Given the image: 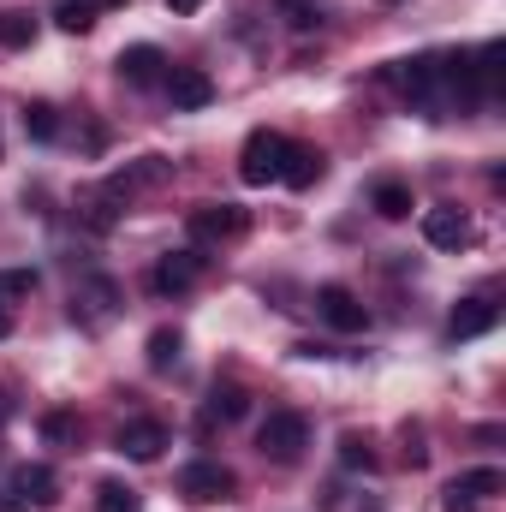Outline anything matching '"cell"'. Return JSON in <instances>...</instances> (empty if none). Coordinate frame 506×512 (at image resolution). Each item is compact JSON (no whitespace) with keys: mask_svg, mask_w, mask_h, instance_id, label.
<instances>
[{"mask_svg":"<svg viewBox=\"0 0 506 512\" xmlns=\"http://www.w3.org/2000/svg\"><path fill=\"white\" fill-rule=\"evenodd\" d=\"M96 512H143V501H137L131 483H102L96 489Z\"/></svg>","mask_w":506,"mask_h":512,"instance_id":"cell-23","label":"cell"},{"mask_svg":"<svg viewBox=\"0 0 506 512\" xmlns=\"http://www.w3.org/2000/svg\"><path fill=\"white\" fill-rule=\"evenodd\" d=\"M340 465L346 471H376V453H370V441L352 429V435H340Z\"/></svg>","mask_w":506,"mask_h":512,"instance_id":"cell-24","label":"cell"},{"mask_svg":"<svg viewBox=\"0 0 506 512\" xmlns=\"http://www.w3.org/2000/svg\"><path fill=\"white\" fill-rule=\"evenodd\" d=\"M370 209H376L381 221H405L417 203H411V185H399V179H381L376 191H370Z\"/></svg>","mask_w":506,"mask_h":512,"instance_id":"cell-17","label":"cell"},{"mask_svg":"<svg viewBox=\"0 0 506 512\" xmlns=\"http://www.w3.org/2000/svg\"><path fill=\"white\" fill-rule=\"evenodd\" d=\"M143 358H149V370H173L179 364V334L173 328H155L149 346H143Z\"/></svg>","mask_w":506,"mask_h":512,"instance_id":"cell-20","label":"cell"},{"mask_svg":"<svg viewBox=\"0 0 506 512\" xmlns=\"http://www.w3.org/2000/svg\"><path fill=\"white\" fill-rule=\"evenodd\" d=\"M18 495H24L30 507H54V501H60V477H54L48 465H24V471H18Z\"/></svg>","mask_w":506,"mask_h":512,"instance_id":"cell-16","label":"cell"},{"mask_svg":"<svg viewBox=\"0 0 506 512\" xmlns=\"http://www.w3.org/2000/svg\"><path fill=\"white\" fill-rule=\"evenodd\" d=\"M12 334V310H6V298H0V340Z\"/></svg>","mask_w":506,"mask_h":512,"instance_id":"cell-28","label":"cell"},{"mask_svg":"<svg viewBox=\"0 0 506 512\" xmlns=\"http://www.w3.org/2000/svg\"><path fill=\"white\" fill-rule=\"evenodd\" d=\"M126 459H161V447H167V429L155 423V417H131L126 429H120V441H114Z\"/></svg>","mask_w":506,"mask_h":512,"instance_id":"cell-14","label":"cell"},{"mask_svg":"<svg viewBox=\"0 0 506 512\" xmlns=\"http://www.w3.org/2000/svg\"><path fill=\"white\" fill-rule=\"evenodd\" d=\"M322 173H328L322 149H310V143H286V167H280V185H292V191H310Z\"/></svg>","mask_w":506,"mask_h":512,"instance_id":"cell-12","label":"cell"},{"mask_svg":"<svg viewBox=\"0 0 506 512\" xmlns=\"http://www.w3.org/2000/svg\"><path fill=\"white\" fill-rule=\"evenodd\" d=\"M197 280H203V251H167L149 274L155 292H191Z\"/></svg>","mask_w":506,"mask_h":512,"instance_id":"cell-7","label":"cell"},{"mask_svg":"<svg viewBox=\"0 0 506 512\" xmlns=\"http://www.w3.org/2000/svg\"><path fill=\"white\" fill-rule=\"evenodd\" d=\"M114 310H120V286H114L108 274L84 280V292L72 298V316H84V328H102V322H108Z\"/></svg>","mask_w":506,"mask_h":512,"instance_id":"cell-9","label":"cell"},{"mask_svg":"<svg viewBox=\"0 0 506 512\" xmlns=\"http://www.w3.org/2000/svg\"><path fill=\"white\" fill-rule=\"evenodd\" d=\"M24 131H30L36 143H54V137H60V114H54V102H30V108H24Z\"/></svg>","mask_w":506,"mask_h":512,"instance_id":"cell-21","label":"cell"},{"mask_svg":"<svg viewBox=\"0 0 506 512\" xmlns=\"http://www.w3.org/2000/svg\"><path fill=\"white\" fill-rule=\"evenodd\" d=\"M501 489H506V477L495 471V465L465 471V477H453V483H447V495H453V501H489V495H501Z\"/></svg>","mask_w":506,"mask_h":512,"instance_id":"cell-15","label":"cell"},{"mask_svg":"<svg viewBox=\"0 0 506 512\" xmlns=\"http://www.w3.org/2000/svg\"><path fill=\"white\" fill-rule=\"evenodd\" d=\"M179 495L197 501V507H203V501H227V495H233V471H227L221 459H197V465L179 471Z\"/></svg>","mask_w":506,"mask_h":512,"instance_id":"cell-6","label":"cell"},{"mask_svg":"<svg viewBox=\"0 0 506 512\" xmlns=\"http://www.w3.org/2000/svg\"><path fill=\"white\" fill-rule=\"evenodd\" d=\"M167 6H173V12H197L203 0H167Z\"/></svg>","mask_w":506,"mask_h":512,"instance_id":"cell-29","label":"cell"},{"mask_svg":"<svg viewBox=\"0 0 506 512\" xmlns=\"http://www.w3.org/2000/svg\"><path fill=\"white\" fill-rule=\"evenodd\" d=\"M36 292V274L30 268H6L0 274V298H30Z\"/></svg>","mask_w":506,"mask_h":512,"instance_id":"cell-26","label":"cell"},{"mask_svg":"<svg viewBox=\"0 0 506 512\" xmlns=\"http://www.w3.org/2000/svg\"><path fill=\"white\" fill-rule=\"evenodd\" d=\"M495 322H501V304H495V298H465V304L447 316V334H453V340H477V334H489Z\"/></svg>","mask_w":506,"mask_h":512,"instance_id":"cell-11","label":"cell"},{"mask_svg":"<svg viewBox=\"0 0 506 512\" xmlns=\"http://www.w3.org/2000/svg\"><path fill=\"white\" fill-rule=\"evenodd\" d=\"M316 316L328 322V328H340V334H364V322H370V310L358 304V292L352 286H316Z\"/></svg>","mask_w":506,"mask_h":512,"instance_id":"cell-5","label":"cell"},{"mask_svg":"<svg viewBox=\"0 0 506 512\" xmlns=\"http://www.w3.org/2000/svg\"><path fill=\"white\" fill-rule=\"evenodd\" d=\"M370 512H376V507H370Z\"/></svg>","mask_w":506,"mask_h":512,"instance_id":"cell-30","label":"cell"},{"mask_svg":"<svg viewBox=\"0 0 506 512\" xmlns=\"http://www.w3.org/2000/svg\"><path fill=\"white\" fill-rule=\"evenodd\" d=\"M185 227H191V245H215V239H239L251 227V215L239 203H203V209H191Z\"/></svg>","mask_w":506,"mask_h":512,"instance_id":"cell-4","label":"cell"},{"mask_svg":"<svg viewBox=\"0 0 506 512\" xmlns=\"http://www.w3.org/2000/svg\"><path fill=\"white\" fill-rule=\"evenodd\" d=\"M423 239H429L435 251H459V245H471V221H465L459 209H429V215H423Z\"/></svg>","mask_w":506,"mask_h":512,"instance_id":"cell-13","label":"cell"},{"mask_svg":"<svg viewBox=\"0 0 506 512\" xmlns=\"http://www.w3.org/2000/svg\"><path fill=\"white\" fill-rule=\"evenodd\" d=\"M30 42H36V18L18 12V6L0 12V48H30Z\"/></svg>","mask_w":506,"mask_h":512,"instance_id":"cell-19","label":"cell"},{"mask_svg":"<svg viewBox=\"0 0 506 512\" xmlns=\"http://www.w3.org/2000/svg\"><path fill=\"white\" fill-rule=\"evenodd\" d=\"M114 66H120V78H126L131 90H149V84H161V78H167V54H161L155 42H137V48H126Z\"/></svg>","mask_w":506,"mask_h":512,"instance_id":"cell-10","label":"cell"},{"mask_svg":"<svg viewBox=\"0 0 506 512\" xmlns=\"http://www.w3.org/2000/svg\"><path fill=\"white\" fill-rule=\"evenodd\" d=\"M167 102L173 108H209L215 102V84H209V72H197V66H167Z\"/></svg>","mask_w":506,"mask_h":512,"instance_id":"cell-8","label":"cell"},{"mask_svg":"<svg viewBox=\"0 0 506 512\" xmlns=\"http://www.w3.org/2000/svg\"><path fill=\"white\" fill-rule=\"evenodd\" d=\"M42 435H48V441H72V435H78V417H66V411H48V417H42Z\"/></svg>","mask_w":506,"mask_h":512,"instance_id":"cell-27","label":"cell"},{"mask_svg":"<svg viewBox=\"0 0 506 512\" xmlns=\"http://www.w3.org/2000/svg\"><path fill=\"white\" fill-rule=\"evenodd\" d=\"M304 447H310V423H304V411H268V417H262V429H256V453H262V459H274V465H298Z\"/></svg>","mask_w":506,"mask_h":512,"instance_id":"cell-1","label":"cell"},{"mask_svg":"<svg viewBox=\"0 0 506 512\" xmlns=\"http://www.w3.org/2000/svg\"><path fill=\"white\" fill-rule=\"evenodd\" d=\"M274 6H280V18L292 30H316L322 24V0H274Z\"/></svg>","mask_w":506,"mask_h":512,"instance_id":"cell-25","label":"cell"},{"mask_svg":"<svg viewBox=\"0 0 506 512\" xmlns=\"http://www.w3.org/2000/svg\"><path fill=\"white\" fill-rule=\"evenodd\" d=\"M54 24L72 30V36H84V30L96 24V6H90V0H60V6H54Z\"/></svg>","mask_w":506,"mask_h":512,"instance_id":"cell-22","label":"cell"},{"mask_svg":"<svg viewBox=\"0 0 506 512\" xmlns=\"http://www.w3.org/2000/svg\"><path fill=\"white\" fill-rule=\"evenodd\" d=\"M387 84L405 96V102H417V108H441V54H417V60H399V66H387Z\"/></svg>","mask_w":506,"mask_h":512,"instance_id":"cell-2","label":"cell"},{"mask_svg":"<svg viewBox=\"0 0 506 512\" xmlns=\"http://www.w3.org/2000/svg\"><path fill=\"white\" fill-rule=\"evenodd\" d=\"M251 411V393L239 382H215V393H209V417H221V423H239Z\"/></svg>","mask_w":506,"mask_h":512,"instance_id":"cell-18","label":"cell"},{"mask_svg":"<svg viewBox=\"0 0 506 512\" xmlns=\"http://www.w3.org/2000/svg\"><path fill=\"white\" fill-rule=\"evenodd\" d=\"M286 143H292V137H280V131H251L245 149H239V179H245V185H280Z\"/></svg>","mask_w":506,"mask_h":512,"instance_id":"cell-3","label":"cell"}]
</instances>
